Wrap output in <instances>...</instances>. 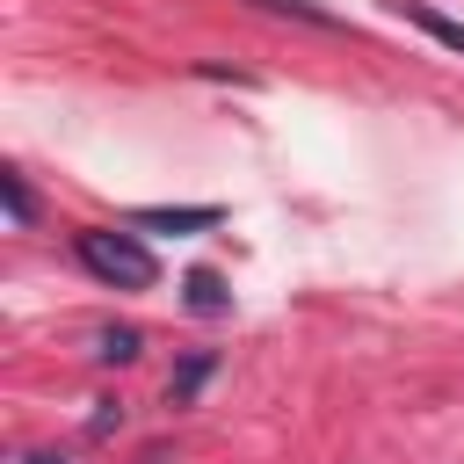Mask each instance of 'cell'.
<instances>
[{"instance_id": "6da1fadb", "label": "cell", "mask_w": 464, "mask_h": 464, "mask_svg": "<svg viewBox=\"0 0 464 464\" xmlns=\"http://www.w3.org/2000/svg\"><path fill=\"white\" fill-rule=\"evenodd\" d=\"M72 261H80L94 283H109V290H152V283H160V261H152V246L138 239V225H130V232H116V225L72 232Z\"/></svg>"}, {"instance_id": "7a4b0ae2", "label": "cell", "mask_w": 464, "mask_h": 464, "mask_svg": "<svg viewBox=\"0 0 464 464\" xmlns=\"http://www.w3.org/2000/svg\"><path fill=\"white\" fill-rule=\"evenodd\" d=\"M218 218H225L218 203H145V210H130L138 232H210Z\"/></svg>"}, {"instance_id": "3957f363", "label": "cell", "mask_w": 464, "mask_h": 464, "mask_svg": "<svg viewBox=\"0 0 464 464\" xmlns=\"http://www.w3.org/2000/svg\"><path fill=\"white\" fill-rule=\"evenodd\" d=\"M384 7H392V14H406L413 29H428L442 51H464V22H457V14H442V7H428V0H384Z\"/></svg>"}, {"instance_id": "277c9868", "label": "cell", "mask_w": 464, "mask_h": 464, "mask_svg": "<svg viewBox=\"0 0 464 464\" xmlns=\"http://www.w3.org/2000/svg\"><path fill=\"white\" fill-rule=\"evenodd\" d=\"M181 290H188V312H203V319H218V312H232V297H225V283H218L210 268H196V276H188Z\"/></svg>"}, {"instance_id": "5b68a950", "label": "cell", "mask_w": 464, "mask_h": 464, "mask_svg": "<svg viewBox=\"0 0 464 464\" xmlns=\"http://www.w3.org/2000/svg\"><path fill=\"white\" fill-rule=\"evenodd\" d=\"M138 348H145L138 326H102V334H94V355H102V362H130Z\"/></svg>"}, {"instance_id": "8992f818", "label": "cell", "mask_w": 464, "mask_h": 464, "mask_svg": "<svg viewBox=\"0 0 464 464\" xmlns=\"http://www.w3.org/2000/svg\"><path fill=\"white\" fill-rule=\"evenodd\" d=\"M0 196H7V225H29V218H36V196H29V181H22L14 167L0 174Z\"/></svg>"}]
</instances>
